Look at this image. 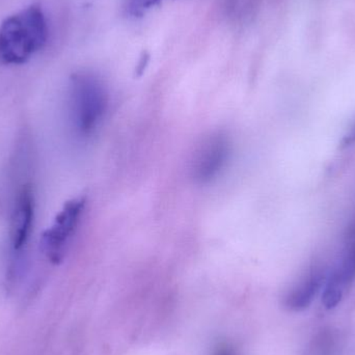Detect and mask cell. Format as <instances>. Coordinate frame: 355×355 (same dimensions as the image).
Instances as JSON below:
<instances>
[{
  "instance_id": "obj_8",
  "label": "cell",
  "mask_w": 355,
  "mask_h": 355,
  "mask_svg": "<svg viewBox=\"0 0 355 355\" xmlns=\"http://www.w3.org/2000/svg\"><path fill=\"white\" fill-rule=\"evenodd\" d=\"M212 355H238L237 350L230 343H219L216 347L213 349Z\"/></svg>"
},
{
  "instance_id": "obj_2",
  "label": "cell",
  "mask_w": 355,
  "mask_h": 355,
  "mask_svg": "<svg viewBox=\"0 0 355 355\" xmlns=\"http://www.w3.org/2000/svg\"><path fill=\"white\" fill-rule=\"evenodd\" d=\"M108 108V96L95 77L79 75L73 79L69 100V116L75 135L93 137L101 127Z\"/></svg>"
},
{
  "instance_id": "obj_7",
  "label": "cell",
  "mask_w": 355,
  "mask_h": 355,
  "mask_svg": "<svg viewBox=\"0 0 355 355\" xmlns=\"http://www.w3.org/2000/svg\"><path fill=\"white\" fill-rule=\"evenodd\" d=\"M329 279L340 288L347 291L355 279V223L346 236V250L341 264L331 273Z\"/></svg>"
},
{
  "instance_id": "obj_1",
  "label": "cell",
  "mask_w": 355,
  "mask_h": 355,
  "mask_svg": "<svg viewBox=\"0 0 355 355\" xmlns=\"http://www.w3.org/2000/svg\"><path fill=\"white\" fill-rule=\"evenodd\" d=\"M49 37L39 4L19 10L0 24V64H22L43 49Z\"/></svg>"
},
{
  "instance_id": "obj_4",
  "label": "cell",
  "mask_w": 355,
  "mask_h": 355,
  "mask_svg": "<svg viewBox=\"0 0 355 355\" xmlns=\"http://www.w3.org/2000/svg\"><path fill=\"white\" fill-rule=\"evenodd\" d=\"M229 137L223 131L211 133L202 139L194 153L191 176L198 184H208L220 176L231 156Z\"/></svg>"
},
{
  "instance_id": "obj_5",
  "label": "cell",
  "mask_w": 355,
  "mask_h": 355,
  "mask_svg": "<svg viewBox=\"0 0 355 355\" xmlns=\"http://www.w3.org/2000/svg\"><path fill=\"white\" fill-rule=\"evenodd\" d=\"M35 219V198L29 185L17 193L10 223V244L12 254H22L28 243Z\"/></svg>"
},
{
  "instance_id": "obj_9",
  "label": "cell",
  "mask_w": 355,
  "mask_h": 355,
  "mask_svg": "<svg viewBox=\"0 0 355 355\" xmlns=\"http://www.w3.org/2000/svg\"><path fill=\"white\" fill-rule=\"evenodd\" d=\"M355 144V126L347 135L344 137V139H342L341 141V147L346 148L349 147V146L354 145Z\"/></svg>"
},
{
  "instance_id": "obj_6",
  "label": "cell",
  "mask_w": 355,
  "mask_h": 355,
  "mask_svg": "<svg viewBox=\"0 0 355 355\" xmlns=\"http://www.w3.org/2000/svg\"><path fill=\"white\" fill-rule=\"evenodd\" d=\"M327 275L324 270L315 267L291 288L284 298V306L290 312H302L312 304L321 288L324 286Z\"/></svg>"
},
{
  "instance_id": "obj_3",
  "label": "cell",
  "mask_w": 355,
  "mask_h": 355,
  "mask_svg": "<svg viewBox=\"0 0 355 355\" xmlns=\"http://www.w3.org/2000/svg\"><path fill=\"white\" fill-rule=\"evenodd\" d=\"M85 207V200L83 198L66 202L51 227L42 235V252L53 264H60L64 260L69 244L80 223Z\"/></svg>"
}]
</instances>
